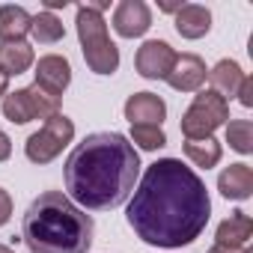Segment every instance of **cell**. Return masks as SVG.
<instances>
[{
	"instance_id": "cell-17",
	"label": "cell",
	"mask_w": 253,
	"mask_h": 253,
	"mask_svg": "<svg viewBox=\"0 0 253 253\" xmlns=\"http://www.w3.org/2000/svg\"><path fill=\"white\" fill-rule=\"evenodd\" d=\"M209 81H211V89H214L217 95L232 98V95L238 92L241 81H244V72H241V66H238L235 60H220V63H214V66L209 69Z\"/></svg>"
},
{
	"instance_id": "cell-1",
	"label": "cell",
	"mask_w": 253,
	"mask_h": 253,
	"mask_svg": "<svg viewBox=\"0 0 253 253\" xmlns=\"http://www.w3.org/2000/svg\"><path fill=\"white\" fill-rule=\"evenodd\" d=\"M125 217L143 244L176 250L203 235L211 217V197L188 164L179 158H158L134 188Z\"/></svg>"
},
{
	"instance_id": "cell-12",
	"label": "cell",
	"mask_w": 253,
	"mask_h": 253,
	"mask_svg": "<svg viewBox=\"0 0 253 253\" xmlns=\"http://www.w3.org/2000/svg\"><path fill=\"white\" fill-rule=\"evenodd\" d=\"M122 113L131 125H158L161 128V122L167 119V101L155 92H134L128 95Z\"/></svg>"
},
{
	"instance_id": "cell-10",
	"label": "cell",
	"mask_w": 253,
	"mask_h": 253,
	"mask_svg": "<svg viewBox=\"0 0 253 253\" xmlns=\"http://www.w3.org/2000/svg\"><path fill=\"white\" fill-rule=\"evenodd\" d=\"M152 27V9L143 0H122L113 9V30L122 39H140Z\"/></svg>"
},
{
	"instance_id": "cell-23",
	"label": "cell",
	"mask_w": 253,
	"mask_h": 253,
	"mask_svg": "<svg viewBox=\"0 0 253 253\" xmlns=\"http://www.w3.org/2000/svg\"><path fill=\"white\" fill-rule=\"evenodd\" d=\"M238 104L241 107H253V78L250 75H244V81H241V86H238Z\"/></svg>"
},
{
	"instance_id": "cell-8",
	"label": "cell",
	"mask_w": 253,
	"mask_h": 253,
	"mask_svg": "<svg viewBox=\"0 0 253 253\" xmlns=\"http://www.w3.org/2000/svg\"><path fill=\"white\" fill-rule=\"evenodd\" d=\"M173 60H176V51H173L170 42H164V39H146L137 48L134 69L146 81H164L170 75V69H173Z\"/></svg>"
},
{
	"instance_id": "cell-19",
	"label": "cell",
	"mask_w": 253,
	"mask_h": 253,
	"mask_svg": "<svg viewBox=\"0 0 253 253\" xmlns=\"http://www.w3.org/2000/svg\"><path fill=\"white\" fill-rule=\"evenodd\" d=\"M182 149H185V158H188L194 167H203V170L217 167L220 158H223V146H220L214 137H209V140H185Z\"/></svg>"
},
{
	"instance_id": "cell-24",
	"label": "cell",
	"mask_w": 253,
	"mask_h": 253,
	"mask_svg": "<svg viewBox=\"0 0 253 253\" xmlns=\"http://www.w3.org/2000/svg\"><path fill=\"white\" fill-rule=\"evenodd\" d=\"M9 217H12V197H9V191L0 188V226H6Z\"/></svg>"
},
{
	"instance_id": "cell-20",
	"label": "cell",
	"mask_w": 253,
	"mask_h": 253,
	"mask_svg": "<svg viewBox=\"0 0 253 253\" xmlns=\"http://www.w3.org/2000/svg\"><path fill=\"white\" fill-rule=\"evenodd\" d=\"M30 36L39 45H57L60 39H66V27L54 12H39L30 18Z\"/></svg>"
},
{
	"instance_id": "cell-11",
	"label": "cell",
	"mask_w": 253,
	"mask_h": 253,
	"mask_svg": "<svg viewBox=\"0 0 253 253\" xmlns=\"http://www.w3.org/2000/svg\"><path fill=\"white\" fill-rule=\"evenodd\" d=\"M206 78H209V69H206L203 57H197V54H176L173 69H170V75L164 81L176 92H197V89H203Z\"/></svg>"
},
{
	"instance_id": "cell-7",
	"label": "cell",
	"mask_w": 253,
	"mask_h": 253,
	"mask_svg": "<svg viewBox=\"0 0 253 253\" xmlns=\"http://www.w3.org/2000/svg\"><path fill=\"white\" fill-rule=\"evenodd\" d=\"M0 107H3V116L12 125H27L33 119L45 122L54 113H60V98L45 95L39 86H24V89H15V92H6Z\"/></svg>"
},
{
	"instance_id": "cell-22",
	"label": "cell",
	"mask_w": 253,
	"mask_h": 253,
	"mask_svg": "<svg viewBox=\"0 0 253 253\" xmlns=\"http://www.w3.org/2000/svg\"><path fill=\"white\" fill-rule=\"evenodd\" d=\"M131 146L143 149V152H155L161 146H167V134L158 125H131Z\"/></svg>"
},
{
	"instance_id": "cell-29",
	"label": "cell",
	"mask_w": 253,
	"mask_h": 253,
	"mask_svg": "<svg viewBox=\"0 0 253 253\" xmlns=\"http://www.w3.org/2000/svg\"><path fill=\"white\" fill-rule=\"evenodd\" d=\"M0 253H15L12 247H6V244H0Z\"/></svg>"
},
{
	"instance_id": "cell-13",
	"label": "cell",
	"mask_w": 253,
	"mask_h": 253,
	"mask_svg": "<svg viewBox=\"0 0 253 253\" xmlns=\"http://www.w3.org/2000/svg\"><path fill=\"white\" fill-rule=\"evenodd\" d=\"M217 191L226 197V200H250L253 194V167L238 161V164H229L220 176H217Z\"/></svg>"
},
{
	"instance_id": "cell-28",
	"label": "cell",
	"mask_w": 253,
	"mask_h": 253,
	"mask_svg": "<svg viewBox=\"0 0 253 253\" xmlns=\"http://www.w3.org/2000/svg\"><path fill=\"white\" fill-rule=\"evenodd\" d=\"M6 92H9V75L0 69V101H3V95H6Z\"/></svg>"
},
{
	"instance_id": "cell-15",
	"label": "cell",
	"mask_w": 253,
	"mask_h": 253,
	"mask_svg": "<svg viewBox=\"0 0 253 253\" xmlns=\"http://www.w3.org/2000/svg\"><path fill=\"white\" fill-rule=\"evenodd\" d=\"M250 238H253V217L244 211H232L226 220L217 223L214 232V244L220 247H247Z\"/></svg>"
},
{
	"instance_id": "cell-21",
	"label": "cell",
	"mask_w": 253,
	"mask_h": 253,
	"mask_svg": "<svg viewBox=\"0 0 253 253\" xmlns=\"http://www.w3.org/2000/svg\"><path fill=\"white\" fill-rule=\"evenodd\" d=\"M226 143L238 155L253 152V122L250 119H229L226 122Z\"/></svg>"
},
{
	"instance_id": "cell-25",
	"label": "cell",
	"mask_w": 253,
	"mask_h": 253,
	"mask_svg": "<svg viewBox=\"0 0 253 253\" xmlns=\"http://www.w3.org/2000/svg\"><path fill=\"white\" fill-rule=\"evenodd\" d=\"M9 155H12V140H9V134L3 128H0V164L9 161Z\"/></svg>"
},
{
	"instance_id": "cell-18",
	"label": "cell",
	"mask_w": 253,
	"mask_h": 253,
	"mask_svg": "<svg viewBox=\"0 0 253 253\" xmlns=\"http://www.w3.org/2000/svg\"><path fill=\"white\" fill-rule=\"evenodd\" d=\"M30 12L24 6L6 3L0 6V42H18L30 33Z\"/></svg>"
},
{
	"instance_id": "cell-14",
	"label": "cell",
	"mask_w": 253,
	"mask_h": 253,
	"mask_svg": "<svg viewBox=\"0 0 253 253\" xmlns=\"http://www.w3.org/2000/svg\"><path fill=\"white\" fill-rule=\"evenodd\" d=\"M176 33L182 39H203L209 30H211V12L200 3H182L179 12H176Z\"/></svg>"
},
{
	"instance_id": "cell-27",
	"label": "cell",
	"mask_w": 253,
	"mask_h": 253,
	"mask_svg": "<svg viewBox=\"0 0 253 253\" xmlns=\"http://www.w3.org/2000/svg\"><path fill=\"white\" fill-rule=\"evenodd\" d=\"M69 0H45V12H54V9H66Z\"/></svg>"
},
{
	"instance_id": "cell-3",
	"label": "cell",
	"mask_w": 253,
	"mask_h": 253,
	"mask_svg": "<svg viewBox=\"0 0 253 253\" xmlns=\"http://www.w3.org/2000/svg\"><path fill=\"white\" fill-rule=\"evenodd\" d=\"M30 253H86L92 247V217L63 191L39 194L21 220Z\"/></svg>"
},
{
	"instance_id": "cell-9",
	"label": "cell",
	"mask_w": 253,
	"mask_h": 253,
	"mask_svg": "<svg viewBox=\"0 0 253 253\" xmlns=\"http://www.w3.org/2000/svg\"><path fill=\"white\" fill-rule=\"evenodd\" d=\"M33 75H36L33 86H39V89H42L45 95H51V98H60V95L69 89V84H72V66H69V60L60 57V54H45V57H39Z\"/></svg>"
},
{
	"instance_id": "cell-16",
	"label": "cell",
	"mask_w": 253,
	"mask_h": 253,
	"mask_svg": "<svg viewBox=\"0 0 253 253\" xmlns=\"http://www.w3.org/2000/svg\"><path fill=\"white\" fill-rule=\"evenodd\" d=\"M33 63H36V54H33V45H30L27 39L0 42V69H3L9 78L24 75Z\"/></svg>"
},
{
	"instance_id": "cell-26",
	"label": "cell",
	"mask_w": 253,
	"mask_h": 253,
	"mask_svg": "<svg viewBox=\"0 0 253 253\" xmlns=\"http://www.w3.org/2000/svg\"><path fill=\"white\" fill-rule=\"evenodd\" d=\"M209 253H250L247 247H220V244H211Z\"/></svg>"
},
{
	"instance_id": "cell-4",
	"label": "cell",
	"mask_w": 253,
	"mask_h": 253,
	"mask_svg": "<svg viewBox=\"0 0 253 253\" xmlns=\"http://www.w3.org/2000/svg\"><path fill=\"white\" fill-rule=\"evenodd\" d=\"M75 27H78L81 51H84V60H86L89 72H95V75H113L119 69V48H116V42L107 33L104 15L92 3H84V6H78Z\"/></svg>"
},
{
	"instance_id": "cell-6",
	"label": "cell",
	"mask_w": 253,
	"mask_h": 253,
	"mask_svg": "<svg viewBox=\"0 0 253 253\" xmlns=\"http://www.w3.org/2000/svg\"><path fill=\"white\" fill-rule=\"evenodd\" d=\"M72 140H75V122H72L66 113H54L51 119L42 122L39 131H33V134L27 137L24 155H27V161L45 167V164H51Z\"/></svg>"
},
{
	"instance_id": "cell-5",
	"label": "cell",
	"mask_w": 253,
	"mask_h": 253,
	"mask_svg": "<svg viewBox=\"0 0 253 253\" xmlns=\"http://www.w3.org/2000/svg\"><path fill=\"white\" fill-rule=\"evenodd\" d=\"M226 122H229V101L214 89H197L191 107L182 113V134L185 140H209Z\"/></svg>"
},
{
	"instance_id": "cell-2",
	"label": "cell",
	"mask_w": 253,
	"mask_h": 253,
	"mask_svg": "<svg viewBox=\"0 0 253 253\" xmlns=\"http://www.w3.org/2000/svg\"><path fill=\"white\" fill-rule=\"evenodd\" d=\"M66 191L75 206L104 211L116 209L134 194L140 176V155L119 131L86 134L63 167Z\"/></svg>"
}]
</instances>
